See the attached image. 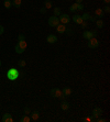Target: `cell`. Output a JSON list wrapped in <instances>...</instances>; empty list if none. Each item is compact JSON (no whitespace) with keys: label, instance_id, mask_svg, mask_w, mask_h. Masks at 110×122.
I'll use <instances>...</instances> for the list:
<instances>
[{"label":"cell","instance_id":"obj_26","mask_svg":"<svg viewBox=\"0 0 110 122\" xmlns=\"http://www.w3.org/2000/svg\"><path fill=\"white\" fill-rule=\"evenodd\" d=\"M18 41H25V35L24 34H19L18 35Z\"/></svg>","mask_w":110,"mask_h":122},{"label":"cell","instance_id":"obj_15","mask_svg":"<svg viewBox=\"0 0 110 122\" xmlns=\"http://www.w3.org/2000/svg\"><path fill=\"white\" fill-rule=\"evenodd\" d=\"M95 17H96V18H99V19L104 18V10H102V9H100V8L96 9V11H95Z\"/></svg>","mask_w":110,"mask_h":122},{"label":"cell","instance_id":"obj_21","mask_svg":"<svg viewBox=\"0 0 110 122\" xmlns=\"http://www.w3.org/2000/svg\"><path fill=\"white\" fill-rule=\"evenodd\" d=\"M61 109L62 110H68L70 109V103L67 101H63L61 103Z\"/></svg>","mask_w":110,"mask_h":122},{"label":"cell","instance_id":"obj_32","mask_svg":"<svg viewBox=\"0 0 110 122\" xmlns=\"http://www.w3.org/2000/svg\"><path fill=\"white\" fill-rule=\"evenodd\" d=\"M89 20L91 21V22H96V20H97V18H96V17H93V15H90Z\"/></svg>","mask_w":110,"mask_h":122},{"label":"cell","instance_id":"obj_16","mask_svg":"<svg viewBox=\"0 0 110 122\" xmlns=\"http://www.w3.org/2000/svg\"><path fill=\"white\" fill-rule=\"evenodd\" d=\"M83 37H84L85 40H90L93 36V34H91V31H84V33H83Z\"/></svg>","mask_w":110,"mask_h":122},{"label":"cell","instance_id":"obj_8","mask_svg":"<svg viewBox=\"0 0 110 122\" xmlns=\"http://www.w3.org/2000/svg\"><path fill=\"white\" fill-rule=\"evenodd\" d=\"M102 109L101 108H95L93 110V114H91V118H93V120H95V119H97L98 117H100V116H102Z\"/></svg>","mask_w":110,"mask_h":122},{"label":"cell","instance_id":"obj_22","mask_svg":"<svg viewBox=\"0 0 110 122\" xmlns=\"http://www.w3.org/2000/svg\"><path fill=\"white\" fill-rule=\"evenodd\" d=\"M3 6H5V8L10 9V8L12 7V2H11V0H5V2H3Z\"/></svg>","mask_w":110,"mask_h":122},{"label":"cell","instance_id":"obj_3","mask_svg":"<svg viewBox=\"0 0 110 122\" xmlns=\"http://www.w3.org/2000/svg\"><path fill=\"white\" fill-rule=\"evenodd\" d=\"M50 95H51V97H53V98H60V99H62V100L65 99V97L62 94V90H60L58 88H53L52 90H51V92H50Z\"/></svg>","mask_w":110,"mask_h":122},{"label":"cell","instance_id":"obj_31","mask_svg":"<svg viewBox=\"0 0 110 122\" xmlns=\"http://www.w3.org/2000/svg\"><path fill=\"white\" fill-rule=\"evenodd\" d=\"M91 34H93L94 37H96L97 36V34H98V32H97V30H91Z\"/></svg>","mask_w":110,"mask_h":122},{"label":"cell","instance_id":"obj_9","mask_svg":"<svg viewBox=\"0 0 110 122\" xmlns=\"http://www.w3.org/2000/svg\"><path fill=\"white\" fill-rule=\"evenodd\" d=\"M46 42L49 43V44H54V43L57 42V36L54 35V34H50L46 37Z\"/></svg>","mask_w":110,"mask_h":122},{"label":"cell","instance_id":"obj_27","mask_svg":"<svg viewBox=\"0 0 110 122\" xmlns=\"http://www.w3.org/2000/svg\"><path fill=\"white\" fill-rule=\"evenodd\" d=\"M80 25H81L80 28H81V29H84V30H85V29H86L87 26H88V23H87V21H83Z\"/></svg>","mask_w":110,"mask_h":122},{"label":"cell","instance_id":"obj_35","mask_svg":"<svg viewBox=\"0 0 110 122\" xmlns=\"http://www.w3.org/2000/svg\"><path fill=\"white\" fill-rule=\"evenodd\" d=\"M84 0H76V3H81Z\"/></svg>","mask_w":110,"mask_h":122},{"label":"cell","instance_id":"obj_25","mask_svg":"<svg viewBox=\"0 0 110 122\" xmlns=\"http://www.w3.org/2000/svg\"><path fill=\"white\" fill-rule=\"evenodd\" d=\"M18 65H19V67H24L26 65V63L24 60H19L18 61Z\"/></svg>","mask_w":110,"mask_h":122},{"label":"cell","instance_id":"obj_1","mask_svg":"<svg viewBox=\"0 0 110 122\" xmlns=\"http://www.w3.org/2000/svg\"><path fill=\"white\" fill-rule=\"evenodd\" d=\"M19 71H18L17 68H10L8 71H7V78L9 80H11V81H15L19 78Z\"/></svg>","mask_w":110,"mask_h":122},{"label":"cell","instance_id":"obj_19","mask_svg":"<svg viewBox=\"0 0 110 122\" xmlns=\"http://www.w3.org/2000/svg\"><path fill=\"white\" fill-rule=\"evenodd\" d=\"M44 8L45 9H52L53 8V2L51 0H45V2H44Z\"/></svg>","mask_w":110,"mask_h":122},{"label":"cell","instance_id":"obj_10","mask_svg":"<svg viewBox=\"0 0 110 122\" xmlns=\"http://www.w3.org/2000/svg\"><path fill=\"white\" fill-rule=\"evenodd\" d=\"M72 20L74 21L75 23H77V24H81V22H83V18H81V15H79V14H75V15H73Z\"/></svg>","mask_w":110,"mask_h":122},{"label":"cell","instance_id":"obj_24","mask_svg":"<svg viewBox=\"0 0 110 122\" xmlns=\"http://www.w3.org/2000/svg\"><path fill=\"white\" fill-rule=\"evenodd\" d=\"M81 18H83V20L84 21H88L90 18V13H88V12H85L83 15H81Z\"/></svg>","mask_w":110,"mask_h":122},{"label":"cell","instance_id":"obj_34","mask_svg":"<svg viewBox=\"0 0 110 122\" xmlns=\"http://www.w3.org/2000/svg\"><path fill=\"white\" fill-rule=\"evenodd\" d=\"M83 121H88V122H90V121H93V118H84V119H83Z\"/></svg>","mask_w":110,"mask_h":122},{"label":"cell","instance_id":"obj_17","mask_svg":"<svg viewBox=\"0 0 110 122\" xmlns=\"http://www.w3.org/2000/svg\"><path fill=\"white\" fill-rule=\"evenodd\" d=\"M11 2L15 8H20L21 5H22V0H11Z\"/></svg>","mask_w":110,"mask_h":122},{"label":"cell","instance_id":"obj_13","mask_svg":"<svg viewBox=\"0 0 110 122\" xmlns=\"http://www.w3.org/2000/svg\"><path fill=\"white\" fill-rule=\"evenodd\" d=\"M2 122H13V118L10 113H5L2 117Z\"/></svg>","mask_w":110,"mask_h":122},{"label":"cell","instance_id":"obj_30","mask_svg":"<svg viewBox=\"0 0 110 122\" xmlns=\"http://www.w3.org/2000/svg\"><path fill=\"white\" fill-rule=\"evenodd\" d=\"M47 12V9H45V8H42V9H40V13H42V14H45Z\"/></svg>","mask_w":110,"mask_h":122},{"label":"cell","instance_id":"obj_18","mask_svg":"<svg viewBox=\"0 0 110 122\" xmlns=\"http://www.w3.org/2000/svg\"><path fill=\"white\" fill-rule=\"evenodd\" d=\"M53 12H54L53 15H55V17H60V15L62 14V9L60 8V7H56V8L53 9Z\"/></svg>","mask_w":110,"mask_h":122},{"label":"cell","instance_id":"obj_4","mask_svg":"<svg viewBox=\"0 0 110 122\" xmlns=\"http://www.w3.org/2000/svg\"><path fill=\"white\" fill-rule=\"evenodd\" d=\"M49 25L52 26V28H56V26L60 24V19L58 17H55V15H52L51 18H49Z\"/></svg>","mask_w":110,"mask_h":122},{"label":"cell","instance_id":"obj_12","mask_svg":"<svg viewBox=\"0 0 110 122\" xmlns=\"http://www.w3.org/2000/svg\"><path fill=\"white\" fill-rule=\"evenodd\" d=\"M31 121H38L39 118H40V112L39 111H33V112H31Z\"/></svg>","mask_w":110,"mask_h":122},{"label":"cell","instance_id":"obj_2","mask_svg":"<svg viewBox=\"0 0 110 122\" xmlns=\"http://www.w3.org/2000/svg\"><path fill=\"white\" fill-rule=\"evenodd\" d=\"M26 48V42L25 41H19L18 44L15 45V52L18 54H22Z\"/></svg>","mask_w":110,"mask_h":122},{"label":"cell","instance_id":"obj_11","mask_svg":"<svg viewBox=\"0 0 110 122\" xmlns=\"http://www.w3.org/2000/svg\"><path fill=\"white\" fill-rule=\"evenodd\" d=\"M56 31L58 32L60 34H64L65 33V31H66V25L65 24H58L57 26H56Z\"/></svg>","mask_w":110,"mask_h":122},{"label":"cell","instance_id":"obj_33","mask_svg":"<svg viewBox=\"0 0 110 122\" xmlns=\"http://www.w3.org/2000/svg\"><path fill=\"white\" fill-rule=\"evenodd\" d=\"M3 32H5V28H3L2 25H0V35L3 34Z\"/></svg>","mask_w":110,"mask_h":122},{"label":"cell","instance_id":"obj_29","mask_svg":"<svg viewBox=\"0 0 110 122\" xmlns=\"http://www.w3.org/2000/svg\"><path fill=\"white\" fill-rule=\"evenodd\" d=\"M102 10H104V12H106V13H109V12H110V7L109 6H106V7H104V9H102Z\"/></svg>","mask_w":110,"mask_h":122},{"label":"cell","instance_id":"obj_7","mask_svg":"<svg viewBox=\"0 0 110 122\" xmlns=\"http://www.w3.org/2000/svg\"><path fill=\"white\" fill-rule=\"evenodd\" d=\"M99 46V41L96 37H91L90 40H88V47L89 48H97Z\"/></svg>","mask_w":110,"mask_h":122},{"label":"cell","instance_id":"obj_37","mask_svg":"<svg viewBox=\"0 0 110 122\" xmlns=\"http://www.w3.org/2000/svg\"><path fill=\"white\" fill-rule=\"evenodd\" d=\"M0 67H1V61H0Z\"/></svg>","mask_w":110,"mask_h":122},{"label":"cell","instance_id":"obj_28","mask_svg":"<svg viewBox=\"0 0 110 122\" xmlns=\"http://www.w3.org/2000/svg\"><path fill=\"white\" fill-rule=\"evenodd\" d=\"M30 113H31V109L29 107H25L24 108V114H30Z\"/></svg>","mask_w":110,"mask_h":122},{"label":"cell","instance_id":"obj_23","mask_svg":"<svg viewBox=\"0 0 110 122\" xmlns=\"http://www.w3.org/2000/svg\"><path fill=\"white\" fill-rule=\"evenodd\" d=\"M20 121L21 122H30V121H31V118H30L28 114H24V116L20 119Z\"/></svg>","mask_w":110,"mask_h":122},{"label":"cell","instance_id":"obj_5","mask_svg":"<svg viewBox=\"0 0 110 122\" xmlns=\"http://www.w3.org/2000/svg\"><path fill=\"white\" fill-rule=\"evenodd\" d=\"M81 10H84V6L81 5V3H73L72 6L70 8V12H75V11H81Z\"/></svg>","mask_w":110,"mask_h":122},{"label":"cell","instance_id":"obj_20","mask_svg":"<svg viewBox=\"0 0 110 122\" xmlns=\"http://www.w3.org/2000/svg\"><path fill=\"white\" fill-rule=\"evenodd\" d=\"M104 25H105L104 20H101V19H97V20H96V26L98 29H102Z\"/></svg>","mask_w":110,"mask_h":122},{"label":"cell","instance_id":"obj_36","mask_svg":"<svg viewBox=\"0 0 110 122\" xmlns=\"http://www.w3.org/2000/svg\"><path fill=\"white\" fill-rule=\"evenodd\" d=\"M104 2H106L107 5H109V3H110V0H104Z\"/></svg>","mask_w":110,"mask_h":122},{"label":"cell","instance_id":"obj_6","mask_svg":"<svg viewBox=\"0 0 110 122\" xmlns=\"http://www.w3.org/2000/svg\"><path fill=\"white\" fill-rule=\"evenodd\" d=\"M58 19H60V22L62 23V24H68V23L70 22V18L68 17V14H65V13H62L60 17H58Z\"/></svg>","mask_w":110,"mask_h":122},{"label":"cell","instance_id":"obj_14","mask_svg":"<svg viewBox=\"0 0 110 122\" xmlns=\"http://www.w3.org/2000/svg\"><path fill=\"white\" fill-rule=\"evenodd\" d=\"M62 94H63V96L66 98V97H70V95H72V88H70V87H65V88L62 90Z\"/></svg>","mask_w":110,"mask_h":122}]
</instances>
